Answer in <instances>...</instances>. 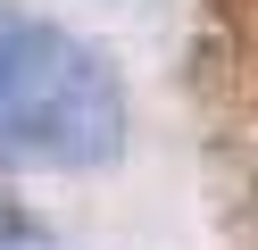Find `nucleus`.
Returning <instances> with one entry per match:
<instances>
[{
  "label": "nucleus",
  "mask_w": 258,
  "mask_h": 250,
  "mask_svg": "<svg viewBox=\"0 0 258 250\" xmlns=\"http://www.w3.org/2000/svg\"><path fill=\"white\" fill-rule=\"evenodd\" d=\"M125 150V83L84 33L0 0V159L108 167Z\"/></svg>",
  "instance_id": "obj_1"
},
{
  "label": "nucleus",
  "mask_w": 258,
  "mask_h": 250,
  "mask_svg": "<svg viewBox=\"0 0 258 250\" xmlns=\"http://www.w3.org/2000/svg\"><path fill=\"white\" fill-rule=\"evenodd\" d=\"M0 250H58V233L25 209H0Z\"/></svg>",
  "instance_id": "obj_2"
}]
</instances>
